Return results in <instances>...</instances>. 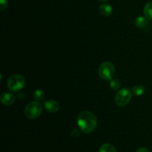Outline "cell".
<instances>
[{"label":"cell","mask_w":152,"mask_h":152,"mask_svg":"<svg viewBox=\"0 0 152 152\" xmlns=\"http://www.w3.org/2000/svg\"><path fill=\"white\" fill-rule=\"evenodd\" d=\"M25 80L20 74H14L10 77L7 80V88L12 91H20L25 86Z\"/></svg>","instance_id":"4"},{"label":"cell","mask_w":152,"mask_h":152,"mask_svg":"<svg viewBox=\"0 0 152 152\" xmlns=\"http://www.w3.org/2000/svg\"><path fill=\"white\" fill-rule=\"evenodd\" d=\"M145 92V87L142 85H137L133 88V93L136 96H142Z\"/></svg>","instance_id":"12"},{"label":"cell","mask_w":152,"mask_h":152,"mask_svg":"<svg viewBox=\"0 0 152 152\" xmlns=\"http://www.w3.org/2000/svg\"><path fill=\"white\" fill-rule=\"evenodd\" d=\"M99 75L105 81H109L115 75V67L111 62H104L99 67Z\"/></svg>","instance_id":"3"},{"label":"cell","mask_w":152,"mask_h":152,"mask_svg":"<svg viewBox=\"0 0 152 152\" xmlns=\"http://www.w3.org/2000/svg\"><path fill=\"white\" fill-rule=\"evenodd\" d=\"M144 14L145 17L152 20V1L148 2L144 7Z\"/></svg>","instance_id":"11"},{"label":"cell","mask_w":152,"mask_h":152,"mask_svg":"<svg viewBox=\"0 0 152 152\" xmlns=\"http://www.w3.org/2000/svg\"><path fill=\"white\" fill-rule=\"evenodd\" d=\"M148 24V21H147L146 18L144 16H138L136 19H135V25L139 28H145Z\"/></svg>","instance_id":"9"},{"label":"cell","mask_w":152,"mask_h":152,"mask_svg":"<svg viewBox=\"0 0 152 152\" xmlns=\"http://www.w3.org/2000/svg\"><path fill=\"white\" fill-rule=\"evenodd\" d=\"M132 99V93L128 88L119 91L115 96V102L118 106L124 107L130 102Z\"/></svg>","instance_id":"5"},{"label":"cell","mask_w":152,"mask_h":152,"mask_svg":"<svg viewBox=\"0 0 152 152\" xmlns=\"http://www.w3.org/2000/svg\"><path fill=\"white\" fill-rule=\"evenodd\" d=\"M99 1H108V0H99Z\"/></svg>","instance_id":"18"},{"label":"cell","mask_w":152,"mask_h":152,"mask_svg":"<svg viewBox=\"0 0 152 152\" xmlns=\"http://www.w3.org/2000/svg\"><path fill=\"white\" fill-rule=\"evenodd\" d=\"M71 136L74 138L78 137L80 136V132H79V130H77V129H74V130L71 132Z\"/></svg>","instance_id":"16"},{"label":"cell","mask_w":152,"mask_h":152,"mask_svg":"<svg viewBox=\"0 0 152 152\" xmlns=\"http://www.w3.org/2000/svg\"><path fill=\"white\" fill-rule=\"evenodd\" d=\"M45 96V93L42 90H40V89H37L34 92V97L36 100H42V99H44Z\"/></svg>","instance_id":"14"},{"label":"cell","mask_w":152,"mask_h":152,"mask_svg":"<svg viewBox=\"0 0 152 152\" xmlns=\"http://www.w3.org/2000/svg\"><path fill=\"white\" fill-rule=\"evenodd\" d=\"M77 121L79 128L86 134L93 132L97 125L96 116L90 111H83L80 113L77 117Z\"/></svg>","instance_id":"1"},{"label":"cell","mask_w":152,"mask_h":152,"mask_svg":"<svg viewBox=\"0 0 152 152\" xmlns=\"http://www.w3.org/2000/svg\"><path fill=\"white\" fill-rule=\"evenodd\" d=\"M99 13L103 16H109L112 13V7L108 4H102L99 7Z\"/></svg>","instance_id":"8"},{"label":"cell","mask_w":152,"mask_h":152,"mask_svg":"<svg viewBox=\"0 0 152 152\" xmlns=\"http://www.w3.org/2000/svg\"><path fill=\"white\" fill-rule=\"evenodd\" d=\"M0 101L4 105H10L13 104L15 101L14 95L8 92H4L1 94Z\"/></svg>","instance_id":"7"},{"label":"cell","mask_w":152,"mask_h":152,"mask_svg":"<svg viewBox=\"0 0 152 152\" xmlns=\"http://www.w3.org/2000/svg\"><path fill=\"white\" fill-rule=\"evenodd\" d=\"M7 6V0H0V10H3Z\"/></svg>","instance_id":"15"},{"label":"cell","mask_w":152,"mask_h":152,"mask_svg":"<svg viewBox=\"0 0 152 152\" xmlns=\"http://www.w3.org/2000/svg\"><path fill=\"white\" fill-rule=\"evenodd\" d=\"M99 152H117L115 147L110 143H105L99 148Z\"/></svg>","instance_id":"10"},{"label":"cell","mask_w":152,"mask_h":152,"mask_svg":"<svg viewBox=\"0 0 152 152\" xmlns=\"http://www.w3.org/2000/svg\"><path fill=\"white\" fill-rule=\"evenodd\" d=\"M136 152H150V151L145 147H140L137 150Z\"/></svg>","instance_id":"17"},{"label":"cell","mask_w":152,"mask_h":152,"mask_svg":"<svg viewBox=\"0 0 152 152\" xmlns=\"http://www.w3.org/2000/svg\"><path fill=\"white\" fill-rule=\"evenodd\" d=\"M110 87L113 90H119L121 87V83L117 79H112L110 82Z\"/></svg>","instance_id":"13"},{"label":"cell","mask_w":152,"mask_h":152,"mask_svg":"<svg viewBox=\"0 0 152 152\" xmlns=\"http://www.w3.org/2000/svg\"><path fill=\"white\" fill-rule=\"evenodd\" d=\"M44 107L47 111L50 113H56L59 109V104L56 100H48L45 102Z\"/></svg>","instance_id":"6"},{"label":"cell","mask_w":152,"mask_h":152,"mask_svg":"<svg viewBox=\"0 0 152 152\" xmlns=\"http://www.w3.org/2000/svg\"><path fill=\"white\" fill-rule=\"evenodd\" d=\"M42 113V105L39 101H32L27 104L25 108V114L28 119H37Z\"/></svg>","instance_id":"2"}]
</instances>
